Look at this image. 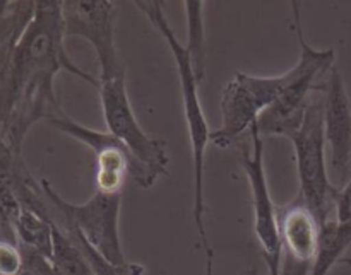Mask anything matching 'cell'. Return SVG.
Listing matches in <instances>:
<instances>
[{
  "label": "cell",
  "mask_w": 351,
  "mask_h": 275,
  "mask_svg": "<svg viewBox=\"0 0 351 275\" xmlns=\"http://www.w3.org/2000/svg\"><path fill=\"white\" fill-rule=\"evenodd\" d=\"M288 72L274 77H261L237 72L221 94V125L211 132V142L226 149L243 133L250 132L259 116L273 106L288 86Z\"/></svg>",
  "instance_id": "52a82bcc"
},
{
  "label": "cell",
  "mask_w": 351,
  "mask_h": 275,
  "mask_svg": "<svg viewBox=\"0 0 351 275\" xmlns=\"http://www.w3.org/2000/svg\"><path fill=\"white\" fill-rule=\"evenodd\" d=\"M293 144L295 163L298 173V195L322 226L331 221L335 212V197L338 187L329 181L326 161L324 98L312 99L305 109L302 125L290 137Z\"/></svg>",
  "instance_id": "277c9868"
},
{
  "label": "cell",
  "mask_w": 351,
  "mask_h": 275,
  "mask_svg": "<svg viewBox=\"0 0 351 275\" xmlns=\"http://www.w3.org/2000/svg\"><path fill=\"white\" fill-rule=\"evenodd\" d=\"M324 133L331 154V168L339 187L350 180L351 159V103L345 81L332 68L324 86Z\"/></svg>",
  "instance_id": "8fae6325"
},
{
  "label": "cell",
  "mask_w": 351,
  "mask_h": 275,
  "mask_svg": "<svg viewBox=\"0 0 351 275\" xmlns=\"http://www.w3.org/2000/svg\"><path fill=\"white\" fill-rule=\"evenodd\" d=\"M48 123L95 153L96 192L105 195H122L123 185L129 178L141 188L154 187L147 174L132 159L129 150L108 132H99L81 125L64 112L51 116Z\"/></svg>",
  "instance_id": "ba28073f"
},
{
  "label": "cell",
  "mask_w": 351,
  "mask_h": 275,
  "mask_svg": "<svg viewBox=\"0 0 351 275\" xmlns=\"http://www.w3.org/2000/svg\"><path fill=\"white\" fill-rule=\"evenodd\" d=\"M58 226V224H57ZM72 239L79 245V248L84 252L86 259H88L89 265H91L93 272L95 275H144L146 272V267L143 263H132V262H125V263H112L108 262L106 259H103L91 245H88L84 238H82L81 233L77 231L72 226H60Z\"/></svg>",
  "instance_id": "e0dca14e"
},
{
  "label": "cell",
  "mask_w": 351,
  "mask_h": 275,
  "mask_svg": "<svg viewBox=\"0 0 351 275\" xmlns=\"http://www.w3.org/2000/svg\"><path fill=\"white\" fill-rule=\"evenodd\" d=\"M242 275H259V272H257L256 269H249V270H245Z\"/></svg>",
  "instance_id": "44dd1931"
},
{
  "label": "cell",
  "mask_w": 351,
  "mask_h": 275,
  "mask_svg": "<svg viewBox=\"0 0 351 275\" xmlns=\"http://www.w3.org/2000/svg\"><path fill=\"white\" fill-rule=\"evenodd\" d=\"M62 70L99 88L98 77L77 67L65 50L62 2L40 0L0 70V137L16 154L34 123L62 112L55 94V77Z\"/></svg>",
  "instance_id": "6da1fadb"
},
{
  "label": "cell",
  "mask_w": 351,
  "mask_h": 275,
  "mask_svg": "<svg viewBox=\"0 0 351 275\" xmlns=\"http://www.w3.org/2000/svg\"><path fill=\"white\" fill-rule=\"evenodd\" d=\"M204 275H215V253H209V255H206Z\"/></svg>",
  "instance_id": "ffe728a7"
},
{
  "label": "cell",
  "mask_w": 351,
  "mask_h": 275,
  "mask_svg": "<svg viewBox=\"0 0 351 275\" xmlns=\"http://www.w3.org/2000/svg\"><path fill=\"white\" fill-rule=\"evenodd\" d=\"M350 246L351 222L341 224V222H336L335 219L326 222L321 228L317 255H315L314 262H312L308 275H328Z\"/></svg>",
  "instance_id": "5bb4252c"
},
{
  "label": "cell",
  "mask_w": 351,
  "mask_h": 275,
  "mask_svg": "<svg viewBox=\"0 0 351 275\" xmlns=\"http://www.w3.org/2000/svg\"><path fill=\"white\" fill-rule=\"evenodd\" d=\"M278 228L283 255L304 265H312L319 250L321 224L300 195L278 209Z\"/></svg>",
  "instance_id": "7c38bea8"
},
{
  "label": "cell",
  "mask_w": 351,
  "mask_h": 275,
  "mask_svg": "<svg viewBox=\"0 0 351 275\" xmlns=\"http://www.w3.org/2000/svg\"><path fill=\"white\" fill-rule=\"evenodd\" d=\"M350 180H351V159H350Z\"/></svg>",
  "instance_id": "7402d4cb"
},
{
  "label": "cell",
  "mask_w": 351,
  "mask_h": 275,
  "mask_svg": "<svg viewBox=\"0 0 351 275\" xmlns=\"http://www.w3.org/2000/svg\"><path fill=\"white\" fill-rule=\"evenodd\" d=\"M23 267V252L16 239L0 235V275H21Z\"/></svg>",
  "instance_id": "ac0fdd59"
},
{
  "label": "cell",
  "mask_w": 351,
  "mask_h": 275,
  "mask_svg": "<svg viewBox=\"0 0 351 275\" xmlns=\"http://www.w3.org/2000/svg\"><path fill=\"white\" fill-rule=\"evenodd\" d=\"M293 9L295 34L300 44V58L297 64L288 70V86L278 101L266 109L257 120L256 127L263 137H288L298 130L305 116L308 103L312 101L311 94L314 91L322 92L326 79L335 68L336 53L332 48L317 50L307 43L300 19V5L291 2Z\"/></svg>",
  "instance_id": "3957f363"
},
{
  "label": "cell",
  "mask_w": 351,
  "mask_h": 275,
  "mask_svg": "<svg viewBox=\"0 0 351 275\" xmlns=\"http://www.w3.org/2000/svg\"><path fill=\"white\" fill-rule=\"evenodd\" d=\"M51 263L57 275H95L84 252L77 243L53 222V250Z\"/></svg>",
  "instance_id": "9a60e30c"
},
{
  "label": "cell",
  "mask_w": 351,
  "mask_h": 275,
  "mask_svg": "<svg viewBox=\"0 0 351 275\" xmlns=\"http://www.w3.org/2000/svg\"><path fill=\"white\" fill-rule=\"evenodd\" d=\"M99 98L106 132L115 137L132 156L137 166L147 174L151 183L168 173L167 142L151 137L137 122L127 92L125 75L99 82Z\"/></svg>",
  "instance_id": "8992f818"
},
{
  "label": "cell",
  "mask_w": 351,
  "mask_h": 275,
  "mask_svg": "<svg viewBox=\"0 0 351 275\" xmlns=\"http://www.w3.org/2000/svg\"><path fill=\"white\" fill-rule=\"evenodd\" d=\"M14 238L23 250L40 253L51 260L53 250V221L31 209L23 207L14 222Z\"/></svg>",
  "instance_id": "4fadbf2b"
},
{
  "label": "cell",
  "mask_w": 351,
  "mask_h": 275,
  "mask_svg": "<svg viewBox=\"0 0 351 275\" xmlns=\"http://www.w3.org/2000/svg\"><path fill=\"white\" fill-rule=\"evenodd\" d=\"M163 2L160 0H139L136 7L147 17L151 24L158 29L168 48L171 51L175 65H177L178 81H180L182 92V106H184V118L187 123L189 142L192 149V166H194V200H192V219H194L195 229H197L199 241H201L204 255L213 252V246L208 238V229H206V150L211 142V130H209L208 118L204 115V109L199 99V82L195 79L194 68H192L191 55L187 48L178 41L173 27L168 23L165 16Z\"/></svg>",
  "instance_id": "7a4b0ae2"
},
{
  "label": "cell",
  "mask_w": 351,
  "mask_h": 275,
  "mask_svg": "<svg viewBox=\"0 0 351 275\" xmlns=\"http://www.w3.org/2000/svg\"><path fill=\"white\" fill-rule=\"evenodd\" d=\"M185 17H187V51L191 55L192 68L197 82L206 79V33H204V2L185 0Z\"/></svg>",
  "instance_id": "2e32d148"
},
{
  "label": "cell",
  "mask_w": 351,
  "mask_h": 275,
  "mask_svg": "<svg viewBox=\"0 0 351 275\" xmlns=\"http://www.w3.org/2000/svg\"><path fill=\"white\" fill-rule=\"evenodd\" d=\"M335 221L341 224L351 222V180L338 188L335 197Z\"/></svg>",
  "instance_id": "d6986e66"
},
{
  "label": "cell",
  "mask_w": 351,
  "mask_h": 275,
  "mask_svg": "<svg viewBox=\"0 0 351 275\" xmlns=\"http://www.w3.org/2000/svg\"><path fill=\"white\" fill-rule=\"evenodd\" d=\"M249 153H243L242 166L249 178L250 194H252L254 211V233L263 248L264 260L267 263V275H281L283 263V248H281L280 228H278V209L271 197L267 185L266 166H264V137L257 127L250 129Z\"/></svg>",
  "instance_id": "30bf717a"
},
{
  "label": "cell",
  "mask_w": 351,
  "mask_h": 275,
  "mask_svg": "<svg viewBox=\"0 0 351 275\" xmlns=\"http://www.w3.org/2000/svg\"><path fill=\"white\" fill-rule=\"evenodd\" d=\"M65 38L88 41L98 57L99 82L125 75L115 41V2L108 0H65L62 2Z\"/></svg>",
  "instance_id": "9c48e42d"
},
{
  "label": "cell",
  "mask_w": 351,
  "mask_h": 275,
  "mask_svg": "<svg viewBox=\"0 0 351 275\" xmlns=\"http://www.w3.org/2000/svg\"><path fill=\"white\" fill-rule=\"evenodd\" d=\"M41 188L51 205V221L58 226H72L82 235L103 259L112 263H125L120 241V207L122 195H105L95 192L84 204H72L62 198L58 192L41 180Z\"/></svg>",
  "instance_id": "5b68a950"
}]
</instances>
